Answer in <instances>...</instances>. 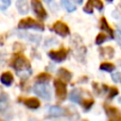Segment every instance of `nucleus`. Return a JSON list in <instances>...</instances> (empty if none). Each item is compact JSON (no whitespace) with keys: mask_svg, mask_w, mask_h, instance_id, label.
Instances as JSON below:
<instances>
[{"mask_svg":"<svg viewBox=\"0 0 121 121\" xmlns=\"http://www.w3.org/2000/svg\"><path fill=\"white\" fill-rule=\"evenodd\" d=\"M1 83L5 86H10L13 82V75L9 71H6L1 75Z\"/></svg>","mask_w":121,"mask_h":121,"instance_id":"obj_14","label":"nucleus"},{"mask_svg":"<svg viewBox=\"0 0 121 121\" xmlns=\"http://www.w3.org/2000/svg\"><path fill=\"white\" fill-rule=\"evenodd\" d=\"M74 2H76L77 4H82V2H83V0H73Z\"/></svg>","mask_w":121,"mask_h":121,"instance_id":"obj_27","label":"nucleus"},{"mask_svg":"<svg viewBox=\"0 0 121 121\" xmlns=\"http://www.w3.org/2000/svg\"><path fill=\"white\" fill-rule=\"evenodd\" d=\"M99 27H100L101 30L106 31V32L109 34V36H110L111 39H113V37H114L113 29L109 26L108 21L106 20L105 17H101V18H100V21H99Z\"/></svg>","mask_w":121,"mask_h":121,"instance_id":"obj_12","label":"nucleus"},{"mask_svg":"<svg viewBox=\"0 0 121 121\" xmlns=\"http://www.w3.org/2000/svg\"><path fill=\"white\" fill-rule=\"evenodd\" d=\"M107 92L109 93V95H108V98L109 99H112L115 95H118V89L116 87H109L108 90H107Z\"/></svg>","mask_w":121,"mask_h":121,"instance_id":"obj_23","label":"nucleus"},{"mask_svg":"<svg viewBox=\"0 0 121 121\" xmlns=\"http://www.w3.org/2000/svg\"><path fill=\"white\" fill-rule=\"evenodd\" d=\"M106 1H108V2H112V0H106Z\"/></svg>","mask_w":121,"mask_h":121,"instance_id":"obj_31","label":"nucleus"},{"mask_svg":"<svg viewBox=\"0 0 121 121\" xmlns=\"http://www.w3.org/2000/svg\"><path fill=\"white\" fill-rule=\"evenodd\" d=\"M20 101H21V102H23V103H24L27 108H29V109H33V110L38 109V108L40 107V105H41L40 100H39L38 98H36V97L24 98V99H21Z\"/></svg>","mask_w":121,"mask_h":121,"instance_id":"obj_11","label":"nucleus"},{"mask_svg":"<svg viewBox=\"0 0 121 121\" xmlns=\"http://www.w3.org/2000/svg\"><path fill=\"white\" fill-rule=\"evenodd\" d=\"M69 112L67 109L60 106H51L49 108V114L52 116H63L68 115Z\"/></svg>","mask_w":121,"mask_h":121,"instance_id":"obj_10","label":"nucleus"},{"mask_svg":"<svg viewBox=\"0 0 121 121\" xmlns=\"http://www.w3.org/2000/svg\"><path fill=\"white\" fill-rule=\"evenodd\" d=\"M52 29H53L58 35L61 36V37H66V36H68L69 33H70L69 26H68L65 23H63V22H61V21H57V22H55V23L53 24V26H52Z\"/></svg>","mask_w":121,"mask_h":121,"instance_id":"obj_8","label":"nucleus"},{"mask_svg":"<svg viewBox=\"0 0 121 121\" xmlns=\"http://www.w3.org/2000/svg\"><path fill=\"white\" fill-rule=\"evenodd\" d=\"M16 8H17L19 13L26 14L29 9L27 0H16Z\"/></svg>","mask_w":121,"mask_h":121,"instance_id":"obj_13","label":"nucleus"},{"mask_svg":"<svg viewBox=\"0 0 121 121\" xmlns=\"http://www.w3.org/2000/svg\"><path fill=\"white\" fill-rule=\"evenodd\" d=\"M10 65L13 67V69L16 71L20 78H26L31 73V64L29 60L20 53L14 54L10 61Z\"/></svg>","mask_w":121,"mask_h":121,"instance_id":"obj_1","label":"nucleus"},{"mask_svg":"<svg viewBox=\"0 0 121 121\" xmlns=\"http://www.w3.org/2000/svg\"><path fill=\"white\" fill-rule=\"evenodd\" d=\"M99 68L103 71H106V72H112L114 69H115V66L113 63L112 62H109V61H104L100 64Z\"/></svg>","mask_w":121,"mask_h":121,"instance_id":"obj_20","label":"nucleus"},{"mask_svg":"<svg viewBox=\"0 0 121 121\" xmlns=\"http://www.w3.org/2000/svg\"><path fill=\"white\" fill-rule=\"evenodd\" d=\"M99 53L103 58L106 59H112L114 55V49L112 46H105L99 48Z\"/></svg>","mask_w":121,"mask_h":121,"instance_id":"obj_15","label":"nucleus"},{"mask_svg":"<svg viewBox=\"0 0 121 121\" xmlns=\"http://www.w3.org/2000/svg\"><path fill=\"white\" fill-rule=\"evenodd\" d=\"M54 87H55V93L56 97L59 101H63L67 97V88L66 83L61 78H55L54 79Z\"/></svg>","mask_w":121,"mask_h":121,"instance_id":"obj_3","label":"nucleus"},{"mask_svg":"<svg viewBox=\"0 0 121 121\" xmlns=\"http://www.w3.org/2000/svg\"><path fill=\"white\" fill-rule=\"evenodd\" d=\"M107 35L105 34V33H98L97 35H96V37H95V43L96 44H98V45H100L101 43H103L106 40H107Z\"/></svg>","mask_w":121,"mask_h":121,"instance_id":"obj_22","label":"nucleus"},{"mask_svg":"<svg viewBox=\"0 0 121 121\" xmlns=\"http://www.w3.org/2000/svg\"><path fill=\"white\" fill-rule=\"evenodd\" d=\"M31 2V7L33 11L35 12V14L37 15L38 18H40L41 20H43L47 17V12L44 9L41 0H30Z\"/></svg>","mask_w":121,"mask_h":121,"instance_id":"obj_7","label":"nucleus"},{"mask_svg":"<svg viewBox=\"0 0 121 121\" xmlns=\"http://www.w3.org/2000/svg\"><path fill=\"white\" fill-rule=\"evenodd\" d=\"M58 76L65 82L70 81L71 78H72V73L70 71H68L67 69H65V68H60L58 70Z\"/></svg>","mask_w":121,"mask_h":121,"instance_id":"obj_16","label":"nucleus"},{"mask_svg":"<svg viewBox=\"0 0 121 121\" xmlns=\"http://www.w3.org/2000/svg\"><path fill=\"white\" fill-rule=\"evenodd\" d=\"M61 5L63 6V8L68 11V12H72L74 10H76V6L73 5L69 0H60Z\"/></svg>","mask_w":121,"mask_h":121,"instance_id":"obj_21","label":"nucleus"},{"mask_svg":"<svg viewBox=\"0 0 121 121\" xmlns=\"http://www.w3.org/2000/svg\"><path fill=\"white\" fill-rule=\"evenodd\" d=\"M18 28L20 29H28V28H34L37 30L43 31L44 29V26L42 22H39L31 17L23 18L18 23Z\"/></svg>","mask_w":121,"mask_h":121,"instance_id":"obj_2","label":"nucleus"},{"mask_svg":"<svg viewBox=\"0 0 121 121\" xmlns=\"http://www.w3.org/2000/svg\"><path fill=\"white\" fill-rule=\"evenodd\" d=\"M51 78H52L48 73L43 72L35 77V81L36 83H48L51 80Z\"/></svg>","mask_w":121,"mask_h":121,"instance_id":"obj_17","label":"nucleus"},{"mask_svg":"<svg viewBox=\"0 0 121 121\" xmlns=\"http://www.w3.org/2000/svg\"><path fill=\"white\" fill-rule=\"evenodd\" d=\"M94 103H95V101L92 98H84L80 102V104H81V106H82L84 111H89L92 108V106L94 105Z\"/></svg>","mask_w":121,"mask_h":121,"instance_id":"obj_19","label":"nucleus"},{"mask_svg":"<svg viewBox=\"0 0 121 121\" xmlns=\"http://www.w3.org/2000/svg\"><path fill=\"white\" fill-rule=\"evenodd\" d=\"M10 5V0H0V8L2 10H5Z\"/></svg>","mask_w":121,"mask_h":121,"instance_id":"obj_24","label":"nucleus"},{"mask_svg":"<svg viewBox=\"0 0 121 121\" xmlns=\"http://www.w3.org/2000/svg\"><path fill=\"white\" fill-rule=\"evenodd\" d=\"M103 108H104V111H105L106 115L108 116L109 120L121 121V112L117 108L112 107V106L108 105V104H104Z\"/></svg>","mask_w":121,"mask_h":121,"instance_id":"obj_6","label":"nucleus"},{"mask_svg":"<svg viewBox=\"0 0 121 121\" xmlns=\"http://www.w3.org/2000/svg\"><path fill=\"white\" fill-rule=\"evenodd\" d=\"M67 55H68V50L64 47H60L58 50H50L48 52L49 58L56 62L63 61L67 58Z\"/></svg>","mask_w":121,"mask_h":121,"instance_id":"obj_5","label":"nucleus"},{"mask_svg":"<svg viewBox=\"0 0 121 121\" xmlns=\"http://www.w3.org/2000/svg\"><path fill=\"white\" fill-rule=\"evenodd\" d=\"M69 99L73 102H76V103H80L82 98H81V95L79 93L78 90H73L70 94H69Z\"/></svg>","mask_w":121,"mask_h":121,"instance_id":"obj_18","label":"nucleus"},{"mask_svg":"<svg viewBox=\"0 0 121 121\" xmlns=\"http://www.w3.org/2000/svg\"><path fill=\"white\" fill-rule=\"evenodd\" d=\"M94 8H96L98 10H101L103 9V2L101 0H88L85 6L83 7V11L92 14Z\"/></svg>","mask_w":121,"mask_h":121,"instance_id":"obj_9","label":"nucleus"},{"mask_svg":"<svg viewBox=\"0 0 121 121\" xmlns=\"http://www.w3.org/2000/svg\"><path fill=\"white\" fill-rule=\"evenodd\" d=\"M118 30L121 31V25H118Z\"/></svg>","mask_w":121,"mask_h":121,"instance_id":"obj_28","label":"nucleus"},{"mask_svg":"<svg viewBox=\"0 0 121 121\" xmlns=\"http://www.w3.org/2000/svg\"><path fill=\"white\" fill-rule=\"evenodd\" d=\"M112 79L114 82H121V72H117L112 75Z\"/></svg>","mask_w":121,"mask_h":121,"instance_id":"obj_25","label":"nucleus"},{"mask_svg":"<svg viewBox=\"0 0 121 121\" xmlns=\"http://www.w3.org/2000/svg\"><path fill=\"white\" fill-rule=\"evenodd\" d=\"M118 102L121 104V97H119V98H118Z\"/></svg>","mask_w":121,"mask_h":121,"instance_id":"obj_29","label":"nucleus"},{"mask_svg":"<svg viewBox=\"0 0 121 121\" xmlns=\"http://www.w3.org/2000/svg\"><path fill=\"white\" fill-rule=\"evenodd\" d=\"M115 39H116L117 43L120 44V46H121V31H119L118 29H117V31L115 32Z\"/></svg>","mask_w":121,"mask_h":121,"instance_id":"obj_26","label":"nucleus"},{"mask_svg":"<svg viewBox=\"0 0 121 121\" xmlns=\"http://www.w3.org/2000/svg\"><path fill=\"white\" fill-rule=\"evenodd\" d=\"M33 92L40 97L49 100L51 98V91L47 83H36L33 87Z\"/></svg>","mask_w":121,"mask_h":121,"instance_id":"obj_4","label":"nucleus"},{"mask_svg":"<svg viewBox=\"0 0 121 121\" xmlns=\"http://www.w3.org/2000/svg\"><path fill=\"white\" fill-rule=\"evenodd\" d=\"M44 1H46V2H50L51 0H44Z\"/></svg>","mask_w":121,"mask_h":121,"instance_id":"obj_30","label":"nucleus"}]
</instances>
